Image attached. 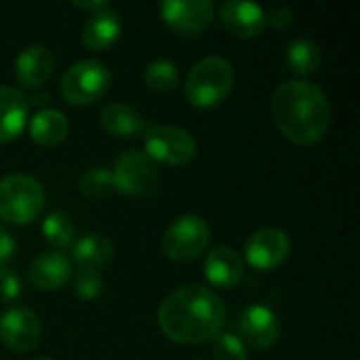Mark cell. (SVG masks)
Instances as JSON below:
<instances>
[{
    "mask_svg": "<svg viewBox=\"0 0 360 360\" xmlns=\"http://www.w3.org/2000/svg\"><path fill=\"white\" fill-rule=\"evenodd\" d=\"M226 323V308L221 300L200 285H190L173 291L158 310V325L162 333L186 346L205 344L221 333Z\"/></svg>",
    "mask_w": 360,
    "mask_h": 360,
    "instance_id": "1",
    "label": "cell"
},
{
    "mask_svg": "<svg viewBox=\"0 0 360 360\" xmlns=\"http://www.w3.org/2000/svg\"><path fill=\"white\" fill-rule=\"evenodd\" d=\"M270 112L278 131L297 146L321 141L331 124L327 93L310 80H287L270 99Z\"/></svg>",
    "mask_w": 360,
    "mask_h": 360,
    "instance_id": "2",
    "label": "cell"
},
{
    "mask_svg": "<svg viewBox=\"0 0 360 360\" xmlns=\"http://www.w3.org/2000/svg\"><path fill=\"white\" fill-rule=\"evenodd\" d=\"M234 84V70L226 57H205L188 74L186 97L192 105L209 110L219 105Z\"/></svg>",
    "mask_w": 360,
    "mask_h": 360,
    "instance_id": "3",
    "label": "cell"
},
{
    "mask_svg": "<svg viewBox=\"0 0 360 360\" xmlns=\"http://www.w3.org/2000/svg\"><path fill=\"white\" fill-rule=\"evenodd\" d=\"M44 209V188L38 179L13 173L0 179V219L23 226L38 219Z\"/></svg>",
    "mask_w": 360,
    "mask_h": 360,
    "instance_id": "4",
    "label": "cell"
},
{
    "mask_svg": "<svg viewBox=\"0 0 360 360\" xmlns=\"http://www.w3.org/2000/svg\"><path fill=\"white\" fill-rule=\"evenodd\" d=\"M112 84L110 70L95 59H82L68 68L61 78V95L72 105H91L99 101Z\"/></svg>",
    "mask_w": 360,
    "mask_h": 360,
    "instance_id": "5",
    "label": "cell"
},
{
    "mask_svg": "<svg viewBox=\"0 0 360 360\" xmlns=\"http://www.w3.org/2000/svg\"><path fill=\"white\" fill-rule=\"evenodd\" d=\"M143 154L152 162L181 167L196 156V139L181 127H150L143 135Z\"/></svg>",
    "mask_w": 360,
    "mask_h": 360,
    "instance_id": "6",
    "label": "cell"
},
{
    "mask_svg": "<svg viewBox=\"0 0 360 360\" xmlns=\"http://www.w3.org/2000/svg\"><path fill=\"white\" fill-rule=\"evenodd\" d=\"M211 240V228L209 224L198 215H181L177 217L162 238V249L169 259L173 262H192L205 249Z\"/></svg>",
    "mask_w": 360,
    "mask_h": 360,
    "instance_id": "7",
    "label": "cell"
},
{
    "mask_svg": "<svg viewBox=\"0 0 360 360\" xmlns=\"http://www.w3.org/2000/svg\"><path fill=\"white\" fill-rule=\"evenodd\" d=\"M112 177L116 192L127 196H143L158 184V169L156 162H152L141 150H127L118 156Z\"/></svg>",
    "mask_w": 360,
    "mask_h": 360,
    "instance_id": "8",
    "label": "cell"
},
{
    "mask_svg": "<svg viewBox=\"0 0 360 360\" xmlns=\"http://www.w3.org/2000/svg\"><path fill=\"white\" fill-rule=\"evenodd\" d=\"M40 335H42L40 321L30 308L13 306L0 314V342L8 350L17 354L30 352L38 346Z\"/></svg>",
    "mask_w": 360,
    "mask_h": 360,
    "instance_id": "9",
    "label": "cell"
},
{
    "mask_svg": "<svg viewBox=\"0 0 360 360\" xmlns=\"http://www.w3.org/2000/svg\"><path fill=\"white\" fill-rule=\"evenodd\" d=\"M291 253L289 236L278 228H264L253 232L245 245V257L255 270H274L287 262Z\"/></svg>",
    "mask_w": 360,
    "mask_h": 360,
    "instance_id": "10",
    "label": "cell"
},
{
    "mask_svg": "<svg viewBox=\"0 0 360 360\" xmlns=\"http://www.w3.org/2000/svg\"><path fill=\"white\" fill-rule=\"evenodd\" d=\"M162 21L179 34L194 36L213 19V2L209 0H167L158 6Z\"/></svg>",
    "mask_w": 360,
    "mask_h": 360,
    "instance_id": "11",
    "label": "cell"
},
{
    "mask_svg": "<svg viewBox=\"0 0 360 360\" xmlns=\"http://www.w3.org/2000/svg\"><path fill=\"white\" fill-rule=\"evenodd\" d=\"M238 331L243 338L240 342L249 344L255 350H268L278 340L281 323L272 308L264 304H253L243 310L238 319Z\"/></svg>",
    "mask_w": 360,
    "mask_h": 360,
    "instance_id": "12",
    "label": "cell"
},
{
    "mask_svg": "<svg viewBox=\"0 0 360 360\" xmlns=\"http://www.w3.org/2000/svg\"><path fill=\"white\" fill-rule=\"evenodd\" d=\"M219 21L232 36L253 38L266 27V11L253 2L232 0L219 6Z\"/></svg>",
    "mask_w": 360,
    "mask_h": 360,
    "instance_id": "13",
    "label": "cell"
},
{
    "mask_svg": "<svg viewBox=\"0 0 360 360\" xmlns=\"http://www.w3.org/2000/svg\"><path fill=\"white\" fill-rule=\"evenodd\" d=\"M55 68V57L49 46L44 44H30L25 46L15 61V76L17 82L25 89H38L42 86Z\"/></svg>",
    "mask_w": 360,
    "mask_h": 360,
    "instance_id": "14",
    "label": "cell"
},
{
    "mask_svg": "<svg viewBox=\"0 0 360 360\" xmlns=\"http://www.w3.org/2000/svg\"><path fill=\"white\" fill-rule=\"evenodd\" d=\"M27 278L36 289L55 291L72 278V262L57 251H44L36 255L27 268Z\"/></svg>",
    "mask_w": 360,
    "mask_h": 360,
    "instance_id": "15",
    "label": "cell"
},
{
    "mask_svg": "<svg viewBox=\"0 0 360 360\" xmlns=\"http://www.w3.org/2000/svg\"><path fill=\"white\" fill-rule=\"evenodd\" d=\"M245 274L243 257L232 247H215L205 257V278L219 289H232Z\"/></svg>",
    "mask_w": 360,
    "mask_h": 360,
    "instance_id": "16",
    "label": "cell"
},
{
    "mask_svg": "<svg viewBox=\"0 0 360 360\" xmlns=\"http://www.w3.org/2000/svg\"><path fill=\"white\" fill-rule=\"evenodd\" d=\"M27 124V97L15 86L0 84V143L15 141Z\"/></svg>",
    "mask_w": 360,
    "mask_h": 360,
    "instance_id": "17",
    "label": "cell"
},
{
    "mask_svg": "<svg viewBox=\"0 0 360 360\" xmlns=\"http://www.w3.org/2000/svg\"><path fill=\"white\" fill-rule=\"evenodd\" d=\"M99 122L103 131H108L114 137H143L150 131V122L133 108L127 103H110L101 110Z\"/></svg>",
    "mask_w": 360,
    "mask_h": 360,
    "instance_id": "18",
    "label": "cell"
},
{
    "mask_svg": "<svg viewBox=\"0 0 360 360\" xmlns=\"http://www.w3.org/2000/svg\"><path fill=\"white\" fill-rule=\"evenodd\" d=\"M122 32V19L116 11L105 8L89 17L82 27V42L91 51H105L110 49Z\"/></svg>",
    "mask_w": 360,
    "mask_h": 360,
    "instance_id": "19",
    "label": "cell"
},
{
    "mask_svg": "<svg viewBox=\"0 0 360 360\" xmlns=\"http://www.w3.org/2000/svg\"><path fill=\"white\" fill-rule=\"evenodd\" d=\"M27 131H30V137L38 146L53 148L68 137L70 124H68V118L59 110H40L30 118Z\"/></svg>",
    "mask_w": 360,
    "mask_h": 360,
    "instance_id": "20",
    "label": "cell"
},
{
    "mask_svg": "<svg viewBox=\"0 0 360 360\" xmlns=\"http://www.w3.org/2000/svg\"><path fill=\"white\" fill-rule=\"evenodd\" d=\"M114 253L112 243L101 234H84L72 243V259L78 264V268H101L110 264Z\"/></svg>",
    "mask_w": 360,
    "mask_h": 360,
    "instance_id": "21",
    "label": "cell"
},
{
    "mask_svg": "<svg viewBox=\"0 0 360 360\" xmlns=\"http://www.w3.org/2000/svg\"><path fill=\"white\" fill-rule=\"evenodd\" d=\"M285 59H287L289 70H293L300 76H308V74H314L321 68L323 53H321V46L314 40L297 38L287 46Z\"/></svg>",
    "mask_w": 360,
    "mask_h": 360,
    "instance_id": "22",
    "label": "cell"
},
{
    "mask_svg": "<svg viewBox=\"0 0 360 360\" xmlns=\"http://www.w3.org/2000/svg\"><path fill=\"white\" fill-rule=\"evenodd\" d=\"M143 82L154 93H169L179 84V72L169 59H154L143 72Z\"/></svg>",
    "mask_w": 360,
    "mask_h": 360,
    "instance_id": "23",
    "label": "cell"
},
{
    "mask_svg": "<svg viewBox=\"0 0 360 360\" xmlns=\"http://www.w3.org/2000/svg\"><path fill=\"white\" fill-rule=\"evenodd\" d=\"M74 234H76L74 221L63 211H53L42 221V236L46 238V243H51L57 249L70 247L74 243Z\"/></svg>",
    "mask_w": 360,
    "mask_h": 360,
    "instance_id": "24",
    "label": "cell"
},
{
    "mask_svg": "<svg viewBox=\"0 0 360 360\" xmlns=\"http://www.w3.org/2000/svg\"><path fill=\"white\" fill-rule=\"evenodd\" d=\"M78 188H80L82 196L84 198H91V200H103V198H108V196H112L116 192L112 171H108L103 167H97V169L86 171L80 177Z\"/></svg>",
    "mask_w": 360,
    "mask_h": 360,
    "instance_id": "25",
    "label": "cell"
},
{
    "mask_svg": "<svg viewBox=\"0 0 360 360\" xmlns=\"http://www.w3.org/2000/svg\"><path fill=\"white\" fill-rule=\"evenodd\" d=\"M72 283H74V291L82 300H95L103 289V278L99 270H93V268H78L74 272Z\"/></svg>",
    "mask_w": 360,
    "mask_h": 360,
    "instance_id": "26",
    "label": "cell"
},
{
    "mask_svg": "<svg viewBox=\"0 0 360 360\" xmlns=\"http://www.w3.org/2000/svg\"><path fill=\"white\" fill-rule=\"evenodd\" d=\"M213 356L215 360H249L245 344L234 333H219L213 340Z\"/></svg>",
    "mask_w": 360,
    "mask_h": 360,
    "instance_id": "27",
    "label": "cell"
},
{
    "mask_svg": "<svg viewBox=\"0 0 360 360\" xmlns=\"http://www.w3.org/2000/svg\"><path fill=\"white\" fill-rule=\"evenodd\" d=\"M21 295V281L17 276V272L8 270V268H0V302H15Z\"/></svg>",
    "mask_w": 360,
    "mask_h": 360,
    "instance_id": "28",
    "label": "cell"
},
{
    "mask_svg": "<svg viewBox=\"0 0 360 360\" xmlns=\"http://www.w3.org/2000/svg\"><path fill=\"white\" fill-rule=\"evenodd\" d=\"M15 255V240L6 228L0 226V268H6V264Z\"/></svg>",
    "mask_w": 360,
    "mask_h": 360,
    "instance_id": "29",
    "label": "cell"
},
{
    "mask_svg": "<svg viewBox=\"0 0 360 360\" xmlns=\"http://www.w3.org/2000/svg\"><path fill=\"white\" fill-rule=\"evenodd\" d=\"M293 21V13L287 6H276L270 15H266V23H270L276 30H285L289 27V23Z\"/></svg>",
    "mask_w": 360,
    "mask_h": 360,
    "instance_id": "30",
    "label": "cell"
},
{
    "mask_svg": "<svg viewBox=\"0 0 360 360\" xmlns=\"http://www.w3.org/2000/svg\"><path fill=\"white\" fill-rule=\"evenodd\" d=\"M72 6H76V8H82V11H91V15H95V13H99V11H105V8H110V4L108 2H89V0H72Z\"/></svg>",
    "mask_w": 360,
    "mask_h": 360,
    "instance_id": "31",
    "label": "cell"
},
{
    "mask_svg": "<svg viewBox=\"0 0 360 360\" xmlns=\"http://www.w3.org/2000/svg\"><path fill=\"white\" fill-rule=\"evenodd\" d=\"M34 103H36V105H44V103H49V95H46V93L34 95Z\"/></svg>",
    "mask_w": 360,
    "mask_h": 360,
    "instance_id": "32",
    "label": "cell"
},
{
    "mask_svg": "<svg viewBox=\"0 0 360 360\" xmlns=\"http://www.w3.org/2000/svg\"><path fill=\"white\" fill-rule=\"evenodd\" d=\"M32 360H55V359H51V356H36V359H32Z\"/></svg>",
    "mask_w": 360,
    "mask_h": 360,
    "instance_id": "33",
    "label": "cell"
}]
</instances>
